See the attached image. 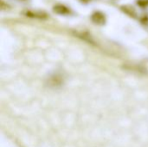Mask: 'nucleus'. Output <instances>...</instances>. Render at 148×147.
<instances>
[{
    "instance_id": "nucleus-4",
    "label": "nucleus",
    "mask_w": 148,
    "mask_h": 147,
    "mask_svg": "<svg viewBox=\"0 0 148 147\" xmlns=\"http://www.w3.org/2000/svg\"><path fill=\"white\" fill-rule=\"evenodd\" d=\"M121 10H122L124 12H126L127 14H128V15H129L130 16H132V17H136V16H137V14H136V11H135L134 8L132 7V6H130V5L122 6V7H121Z\"/></svg>"
},
{
    "instance_id": "nucleus-3",
    "label": "nucleus",
    "mask_w": 148,
    "mask_h": 147,
    "mask_svg": "<svg viewBox=\"0 0 148 147\" xmlns=\"http://www.w3.org/2000/svg\"><path fill=\"white\" fill-rule=\"evenodd\" d=\"M25 15L30 17H36V18H46L47 14L44 12L41 11H31V10H27L25 12Z\"/></svg>"
},
{
    "instance_id": "nucleus-1",
    "label": "nucleus",
    "mask_w": 148,
    "mask_h": 147,
    "mask_svg": "<svg viewBox=\"0 0 148 147\" xmlns=\"http://www.w3.org/2000/svg\"><path fill=\"white\" fill-rule=\"evenodd\" d=\"M91 20L97 25H104L106 23V16L101 11H95L91 15Z\"/></svg>"
},
{
    "instance_id": "nucleus-2",
    "label": "nucleus",
    "mask_w": 148,
    "mask_h": 147,
    "mask_svg": "<svg viewBox=\"0 0 148 147\" xmlns=\"http://www.w3.org/2000/svg\"><path fill=\"white\" fill-rule=\"evenodd\" d=\"M53 11L59 15H68L70 13V10L63 4H56L53 7Z\"/></svg>"
},
{
    "instance_id": "nucleus-5",
    "label": "nucleus",
    "mask_w": 148,
    "mask_h": 147,
    "mask_svg": "<svg viewBox=\"0 0 148 147\" xmlns=\"http://www.w3.org/2000/svg\"><path fill=\"white\" fill-rule=\"evenodd\" d=\"M136 3L141 8H145L148 6V0H137Z\"/></svg>"
}]
</instances>
